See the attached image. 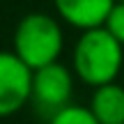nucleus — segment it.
I'll list each match as a JSON object with an SVG mask.
<instances>
[{"mask_svg": "<svg viewBox=\"0 0 124 124\" xmlns=\"http://www.w3.org/2000/svg\"><path fill=\"white\" fill-rule=\"evenodd\" d=\"M115 2L117 0H53L58 16L71 28H78L83 32L103 28Z\"/></svg>", "mask_w": 124, "mask_h": 124, "instance_id": "obj_5", "label": "nucleus"}, {"mask_svg": "<svg viewBox=\"0 0 124 124\" xmlns=\"http://www.w3.org/2000/svg\"><path fill=\"white\" fill-rule=\"evenodd\" d=\"M90 110L94 113L99 124H124V87L117 80L94 87Z\"/></svg>", "mask_w": 124, "mask_h": 124, "instance_id": "obj_6", "label": "nucleus"}, {"mask_svg": "<svg viewBox=\"0 0 124 124\" xmlns=\"http://www.w3.org/2000/svg\"><path fill=\"white\" fill-rule=\"evenodd\" d=\"M124 64V46L106 28L85 30L78 37L71 55L74 76H78L85 85H108L115 83Z\"/></svg>", "mask_w": 124, "mask_h": 124, "instance_id": "obj_1", "label": "nucleus"}, {"mask_svg": "<svg viewBox=\"0 0 124 124\" xmlns=\"http://www.w3.org/2000/svg\"><path fill=\"white\" fill-rule=\"evenodd\" d=\"M71 92H74V74L60 62L46 64L41 69L32 71V97L35 106L46 115H53L60 108L71 103Z\"/></svg>", "mask_w": 124, "mask_h": 124, "instance_id": "obj_3", "label": "nucleus"}, {"mask_svg": "<svg viewBox=\"0 0 124 124\" xmlns=\"http://www.w3.org/2000/svg\"><path fill=\"white\" fill-rule=\"evenodd\" d=\"M32 97V69L14 51H0V120L18 113Z\"/></svg>", "mask_w": 124, "mask_h": 124, "instance_id": "obj_4", "label": "nucleus"}, {"mask_svg": "<svg viewBox=\"0 0 124 124\" xmlns=\"http://www.w3.org/2000/svg\"><path fill=\"white\" fill-rule=\"evenodd\" d=\"M117 2H124V0H117Z\"/></svg>", "mask_w": 124, "mask_h": 124, "instance_id": "obj_9", "label": "nucleus"}, {"mask_svg": "<svg viewBox=\"0 0 124 124\" xmlns=\"http://www.w3.org/2000/svg\"><path fill=\"white\" fill-rule=\"evenodd\" d=\"M48 124H99V120L90 110V106L85 108V106L69 103V106L60 108L58 113H53L48 117Z\"/></svg>", "mask_w": 124, "mask_h": 124, "instance_id": "obj_7", "label": "nucleus"}, {"mask_svg": "<svg viewBox=\"0 0 124 124\" xmlns=\"http://www.w3.org/2000/svg\"><path fill=\"white\" fill-rule=\"evenodd\" d=\"M12 41H14L12 51L32 71L58 62L62 48H64V35H62L58 18L44 12L25 14L14 30Z\"/></svg>", "mask_w": 124, "mask_h": 124, "instance_id": "obj_2", "label": "nucleus"}, {"mask_svg": "<svg viewBox=\"0 0 124 124\" xmlns=\"http://www.w3.org/2000/svg\"><path fill=\"white\" fill-rule=\"evenodd\" d=\"M103 28L124 46V2H115V7L110 9V14H108Z\"/></svg>", "mask_w": 124, "mask_h": 124, "instance_id": "obj_8", "label": "nucleus"}]
</instances>
